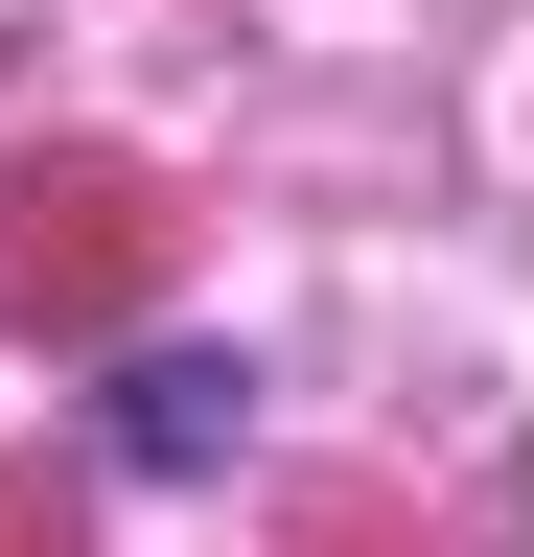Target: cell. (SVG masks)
Returning <instances> with one entry per match:
<instances>
[{
	"mask_svg": "<svg viewBox=\"0 0 534 557\" xmlns=\"http://www.w3.org/2000/svg\"><path fill=\"white\" fill-rule=\"evenodd\" d=\"M116 442H140V465H210V442H233V372H210V348H163V372L116 395Z\"/></svg>",
	"mask_w": 534,
	"mask_h": 557,
	"instance_id": "1",
	"label": "cell"
}]
</instances>
